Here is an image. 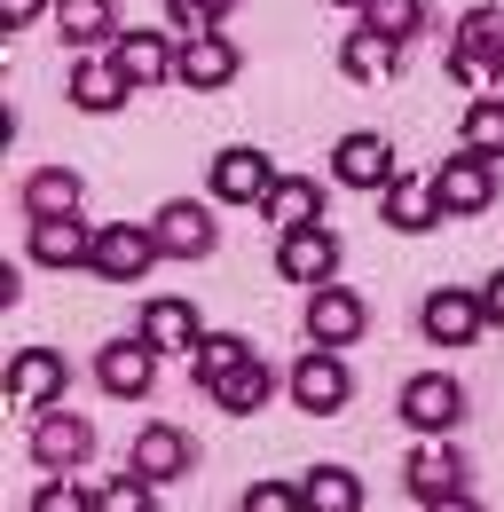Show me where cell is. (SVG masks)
<instances>
[{
  "mask_svg": "<svg viewBox=\"0 0 504 512\" xmlns=\"http://www.w3.org/2000/svg\"><path fill=\"white\" fill-rule=\"evenodd\" d=\"M402 481H410V505L426 512H465L473 505V465H465V449L449 442V434H418V449L402 457Z\"/></svg>",
  "mask_w": 504,
  "mask_h": 512,
  "instance_id": "6da1fadb",
  "label": "cell"
},
{
  "mask_svg": "<svg viewBox=\"0 0 504 512\" xmlns=\"http://www.w3.org/2000/svg\"><path fill=\"white\" fill-rule=\"evenodd\" d=\"M449 79L473 87V95H489L504 79V8L497 0H481V8L457 16V32H449Z\"/></svg>",
  "mask_w": 504,
  "mask_h": 512,
  "instance_id": "7a4b0ae2",
  "label": "cell"
},
{
  "mask_svg": "<svg viewBox=\"0 0 504 512\" xmlns=\"http://www.w3.org/2000/svg\"><path fill=\"white\" fill-rule=\"evenodd\" d=\"M497 182H504V158L473 150V142H457V150L434 166V190H441V213H449V221L489 213V205H497Z\"/></svg>",
  "mask_w": 504,
  "mask_h": 512,
  "instance_id": "3957f363",
  "label": "cell"
},
{
  "mask_svg": "<svg viewBox=\"0 0 504 512\" xmlns=\"http://www.w3.org/2000/svg\"><path fill=\"white\" fill-rule=\"evenodd\" d=\"M166 260V245H158V229L150 221H111V229H95V276L103 284H142L150 268Z\"/></svg>",
  "mask_w": 504,
  "mask_h": 512,
  "instance_id": "277c9868",
  "label": "cell"
},
{
  "mask_svg": "<svg viewBox=\"0 0 504 512\" xmlns=\"http://www.w3.org/2000/svg\"><path fill=\"white\" fill-rule=\"evenodd\" d=\"M32 465L40 473H79L87 457H95V426L87 418H71L63 402H48V410H32Z\"/></svg>",
  "mask_w": 504,
  "mask_h": 512,
  "instance_id": "5b68a950",
  "label": "cell"
},
{
  "mask_svg": "<svg viewBox=\"0 0 504 512\" xmlns=\"http://www.w3.org/2000/svg\"><path fill=\"white\" fill-rule=\"evenodd\" d=\"M284 394H292L308 418H331V410H347V394H355V379H347V355H339V347H315V339H308V355L292 363Z\"/></svg>",
  "mask_w": 504,
  "mask_h": 512,
  "instance_id": "8992f818",
  "label": "cell"
},
{
  "mask_svg": "<svg viewBox=\"0 0 504 512\" xmlns=\"http://www.w3.org/2000/svg\"><path fill=\"white\" fill-rule=\"evenodd\" d=\"M402 426L410 434H457L465 426V386L449 379V371H418V379H402Z\"/></svg>",
  "mask_w": 504,
  "mask_h": 512,
  "instance_id": "52a82bcc",
  "label": "cell"
},
{
  "mask_svg": "<svg viewBox=\"0 0 504 512\" xmlns=\"http://www.w3.org/2000/svg\"><path fill=\"white\" fill-rule=\"evenodd\" d=\"M394 174H402V166H394V142H386V134L355 127V134H339V142H331V182H339V190L378 197Z\"/></svg>",
  "mask_w": 504,
  "mask_h": 512,
  "instance_id": "ba28073f",
  "label": "cell"
},
{
  "mask_svg": "<svg viewBox=\"0 0 504 512\" xmlns=\"http://www.w3.org/2000/svg\"><path fill=\"white\" fill-rule=\"evenodd\" d=\"M245 71V48L213 24V32H189L182 40V56H174V87H197V95H221L229 79Z\"/></svg>",
  "mask_w": 504,
  "mask_h": 512,
  "instance_id": "9c48e42d",
  "label": "cell"
},
{
  "mask_svg": "<svg viewBox=\"0 0 504 512\" xmlns=\"http://www.w3.org/2000/svg\"><path fill=\"white\" fill-rule=\"evenodd\" d=\"M205 190H213V205H260V197L276 190V158L252 150V142H229V150L205 166Z\"/></svg>",
  "mask_w": 504,
  "mask_h": 512,
  "instance_id": "30bf717a",
  "label": "cell"
},
{
  "mask_svg": "<svg viewBox=\"0 0 504 512\" xmlns=\"http://www.w3.org/2000/svg\"><path fill=\"white\" fill-rule=\"evenodd\" d=\"M300 323H308L315 347H355V339L371 331V308H363V292H347V284L331 276V284H315V292H308Z\"/></svg>",
  "mask_w": 504,
  "mask_h": 512,
  "instance_id": "8fae6325",
  "label": "cell"
},
{
  "mask_svg": "<svg viewBox=\"0 0 504 512\" xmlns=\"http://www.w3.org/2000/svg\"><path fill=\"white\" fill-rule=\"evenodd\" d=\"M95 386H103L111 402H142V394L158 386V339H150V331L111 339V347L95 355Z\"/></svg>",
  "mask_w": 504,
  "mask_h": 512,
  "instance_id": "7c38bea8",
  "label": "cell"
},
{
  "mask_svg": "<svg viewBox=\"0 0 504 512\" xmlns=\"http://www.w3.org/2000/svg\"><path fill=\"white\" fill-rule=\"evenodd\" d=\"M150 229H158L166 260H213V245H221V229H213V205H205V197H166V205L150 213Z\"/></svg>",
  "mask_w": 504,
  "mask_h": 512,
  "instance_id": "4fadbf2b",
  "label": "cell"
},
{
  "mask_svg": "<svg viewBox=\"0 0 504 512\" xmlns=\"http://www.w3.org/2000/svg\"><path fill=\"white\" fill-rule=\"evenodd\" d=\"M276 276H284V284H300V292L331 284V276H339V237H331L323 221L284 229V237H276Z\"/></svg>",
  "mask_w": 504,
  "mask_h": 512,
  "instance_id": "5bb4252c",
  "label": "cell"
},
{
  "mask_svg": "<svg viewBox=\"0 0 504 512\" xmlns=\"http://www.w3.org/2000/svg\"><path fill=\"white\" fill-rule=\"evenodd\" d=\"M378 221H386L394 237H426V229H441L449 213H441L434 174H394V182L378 190Z\"/></svg>",
  "mask_w": 504,
  "mask_h": 512,
  "instance_id": "9a60e30c",
  "label": "cell"
},
{
  "mask_svg": "<svg viewBox=\"0 0 504 512\" xmlns=\"http://www.w3.org/2000/svg\"><path fill=\"white\" fill-rule=\"evenodd\" d=\"M418 331H426L434 347H473V339L489 331V308H481V292L441 284V292H426V308H418Z\"/></svg>",
  "mask_w": 504,
  "mask_h": 512,
  "instance_id": "2e32d148",
  "label": "cell"
},
{
  "mask_svg": "<svg viewBox=\"0 0 504 512\" xmlns=\"http://www.w3.org/2000/svg\"><path fill=\"white\" fill-rule=\"evenodd\" d=\"M174 56H182V32H119V40H111V64L126 71L134 95L166 87V79H174Z\"/></svg>",
  "mask_w": 504,
  "mask_h": 512,
  "instance_id": "e0dca14e",
  "label": "cell"
},
{
  "mask_svg": "<svg viewBox=\"0 0 504 512\" xmlns=\"http://www.w3.org/2000/svg\"><path fill=\"white\" fill-rule=\"evenodd\" d=\"M63 386H71V363H63L56 347H24L16 363H8V410H48V402H63Z\"/></svg>",
  "mask_w": 504,
  "mask_h": 512,
  "instance_id": "ac0fdd59",
  "label": "cell"
},
{
  "mask_svg": "<svg viewBox=\"0 0 504 512\" xmlns=\"http://www.w3.org/2000/svg\"><path fill=\"white\" fill-rule=\"evenodd\" d=\"M126 95V71L111 64V48H79V64H71V111H87V119H111Z\"/></svg>",
  "mask_w": 504,
  "mask_h": 512,
  "instance_id": "d6986e66",
  "label": "cell"
},
{
  "mask_svg": "<svg viewBox=\"0 0 504 512\" xmlns=\"http://www.w3.org/2000/svg\"><path fill=\"white\" fill-rule=\"evenodd\" d=\"M189 465H197V442H189L174 418H150V426L134 434V473H150L158 489H166V481H182Z\"/></svg>",
  "mask_w": 504,
  "mask_h": 512,
  "instance_id": "ffe728a7",
  "label": "cell"
},
{
  "mask_svg": "<svg viewBox=\"0 0 504 512\" xmlns=\"http://www.w3.org/2000/svg\"><path fill=\"white\" fill-rule=\"evenodd\" d=\"M24 253L40 260V268H95V229H87L79 213H56V221H32Z\"/></svg>",
  "mask_w": 504,
  "mask_h": 512,
  "instance_id": "44dd1931",
  "label": "cell"
},
{
  "mask_svg": "<svg viewBox=\"0 0 504 512\" xmlns=\"http://www.w3.org/2000/svg\"><path fill=\"white\" fill-rule=\"evenodd\" d=\"M402 71V40H386L371 24H355L347 40H339V79H355V87H386Z\"/></svg>",
  "mask_w": 504,
  "mask_h": 512,
  "instance_id": "7402d4cb",
  "label": "cell"
},
{
  "mask_svg": "<svg viewBox=\"0 0 504 512\" xmlns=\"http://www.w3.org/2000/svg\"><path fill=\"white\" fill-rule=\"evenodd\" d=\"M260 221L284 237V229H308V221H323V182L315 174H276V190L260 197Z\"/></svg>",
  "mask_w": 504,
  "mask_h": 512,
  "instance_id": "603a6c76",
  "label": "cell"
},
{
  "mask_svg": "<svg viewBox=\"0 0 504 512\" xmlns=\"http://www.w3.org/2000/svg\"><path fill=\"white\" fill-rule=\"evenodd\" d=\"M205 394H213L229 418H260V410H268V394H276V371H268L260 355H245L237 371H221V379L205 386Z\"/></svg>",
  "mask_w": 504,
  "mask_h": 512,
  "instance_id": "cb8c5ba5",
  "label": "cell"
},
{
  "mask_svg": "<svg viewBox=\"0 0 504 512\" xmlns=\"http://www.w3.org/2000/svg\"><path fill=\"white\" fill-rule=\"evenodd\" d=\"M87 205V182L71 166H40L24 174V221H56V213H79Z\"/></svg>",
  "mask_w": 504,
  "mask_h": 512,
  "instance_id": "d4e9b609",
  "label": "cell"
},
{
  "mask_svg": "<svg viewBox=\"0 0 504 512\" xmlns=\"http://www.w3.org/2000/svg\"><path fill=\"white\" fill-rule=\"evenodd\" d=\"M56 32L71 48H111L119 40V0H56Z\"/></svg>",
  "mask_w": 504,
  "mask_h": 512,
  "instance_id": "484cf974",
  "label": "cell"
},
{
  "mask_svg": "<svg viewBox=\"0 0 504 512\" xmlns=\"http://www.w3.org/2000/svg\"><path fill=\"white\" fill-rule=\"evenodd\" d=\"M142 331L158 339V355H182V363H189V347L205 339V323H197V308H189V300H174V292L142 308Z\"/></svg>",
  "mask_w": 504,
  "mask_h": 512,
  "instance_id": "4316f807",
  "label": "cell"
},
{
  "mask_svg": "<svg viewBox=\"0 0 504 512\" xmlns=\"http://www.w3.org/2000/svg\"><path fill=\"white\" fill-rule=\"evenodd\" d=\"M300 481H308V512H363L355 465H315V473H300Z\"/></svg>",
  "mask_w": 504,
  "mask_h": 512,
  "instance_id": "83f0119b",
  "label": "cell"
},
{
  "mask_svg": "<svg viewBox=\"0 0 504 512\" xmlns=\"http://www.w3.org/2000/svg\"><path fill=\"white\" fill-rule=\"evenodd\" d=\"M245 355H252V339H245V331H205V339L189 347V379H197V386H213L221 371H237Z\"/></svg>",
  "mask_w": 504,
  "mask_h": 512,
  "instance_id": "f1b7e54d",
  "label": "cell"
},
{
  "mask_svg": "<svg viewBox=\"0 0 504 512\" xmlns=\"http://www.w3.org/2000/svg\"><path fill=\"white\" fill-rule=\"evenodd\" d=\"M355 16H363L371 32H386V40H402V48L426 32V0H363Z\"/></svg>",
  "mask_w": 504,
  "mask_h": 512,
  "instance_id": "f546056e",
  "label": "cell"
},
{
  "mask_svg": "<svg viewBox=\"0 0 504 512\" xmlns=\"http://www.w3.org/2000/svg\"><path fill=\"white\" fill-rule=\"evenodd\" d=\"M87 505H95V512H150V505H158V481L126 465L119 481H103V489H87Z\"/></svg>",
  "mask_w": 504,
  "mask_h": 512,
  "instance_id": "4dcf8cb0",
  "label": "cell"
},
{
  "mask_svg": "<svg viewBox=\"0 0 504 512\" xmlns=\"http://www.w3.org/2000/svg\"><path fill=\"white\" fill-rule=\"evenodd\" d=\"M465 142L489 150V158H504V103H497V87H489L481 103H465Z\"/></svg>",
  "mask_w": 504,
  "mask_h": 512,
  "instance_id": "1f68e13d",
  "label": "cell"
},
{
  "mask_svg": "<svg viewBox=\"0 0 504 512\" xmlns=\"http://www.w3.org/2000/svg\"><path fill=\"white\" fill-rule=\"evenodd\" d=\"M229 8H237V0H166V24H174V32H213V24H229Z\"/></svg>",
  "mask_w": 504,
  "mask_h": 512,
  "instance_id": "d6a6232c",
  "label": "cell"
},
{
  "mask_svg": "<svg viewBox=\"0 0 504 512\" xmlns=\"http://www.w3.org/2000/svg\"><path fill=\"white\" fill-rule=\"evenodd\" d=\"M245 512H308V481H252Z\"/></svg>",
  "mask_w": 504,
  "mask_h": 512,
  "instance_id": "836d02e7",
  "label": "cell"
},
{
  "mask_svg": "<svg viewBox=\"0 0 504 512\" xmlns=\"http://www.w3.org/2000/svg\"><path fill=\"white\" fill-rule=\"evenodd\" d=\"M48 8H56V0H0V32H32Z\"/></svg>",
  "mask_w": 504,
  "mask_h": 512,
  "instance_id": "e575fe53",
  "label": "cell"
},
{
  "mask_svg": "<svg viewBox=\"0 0 504 512\" xmlns=\"http://www.w3.org/2000/svg\"><path fill=\"white\" fill-rule=\"evenodd\" d=\"M79 505H87V489H71L63 473L48 481V489H40V497H32V512H79Z\"/></svg>",
  "mask_w": 504,
  "mask_h": 512,
  "instance_id": "d590c367",
  "label": "cell"
},
{
  "mask_svg": "<svg viewBox=\"0 0 504 512\" xmlns=\"http://www.w3.org/2000/svg\"><path fill=\"white\" fill-rule=\"evenodd\" d=\"M481 308H489V323H497V331H504V268H497V276H489V284H481Z\"/></svg>",
  "mask_w": 504,
  "mask_h": 512,
  "instance_id": "8d00e7d4",
  "label": "cell"
},
{
  "mask_svg": "<svg viewBox=\"0 0 504 512\" xmlns=\"http://www.w3.org/2000/svg\"><path fill=\"white\" fill-rule=\"evenodd\" d=\"M323 8H363V0H323Z\"/></svg>",
  "mask_w": 504,
  "mask_h": 512,
  "instance_id": "74e56055",
  "label": "cell"
}]
</instances>
